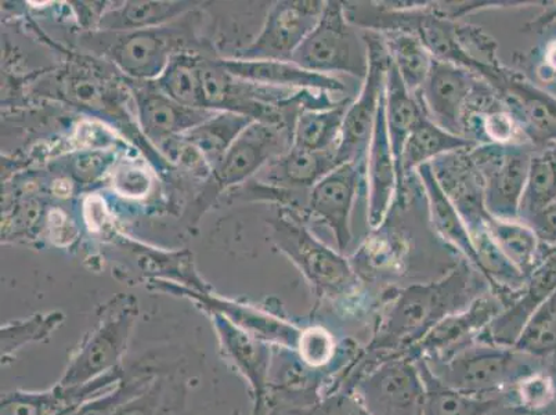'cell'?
I'll return each mask as SVG.
<instances>
[{
	"label": "cell",
	"instance_id": "cell-45",
	"mask_svg": "<svg viewBox=\"0 0 556 415\" xmlns=\"http://www.w3.org/2000/svg\"><path fill=\"white\" fill-rule=\"evenodd\" d=\"M109 153H86L79 155L75 161L74 174L79 177L80 180H92L96 176L101 174V171L108 169L109 166Z\"/></svg>",
	"mask_w": 556,
	"mask_h": 415
},
{
	"label": "cell",
	"instance_id": "cell-29",
	"mask_svg": "<svg viewBox=\"0 0 556 415\" xmlns=\"http://www.w3.org/2000/svg\"><path fill=\"white\" fill-rule=\"evenodd\" d=\"M254 123L256 121L250 116L220 111L180 136L179 140L199 151L214 171L242 131Z\"/></svg>",
	"mask_w": 556,
	"mask_h": 415
},
{
	"label": "cell",
	"instance_id": "cell-12",
	"mask_svg": "<svg viewBox=\"0 0 556 415\" xmlns=\"http://www.w3.org/2000/svg\"><path fill=\"white\" fill-rule=\"evenodd\" d=\"M136 109V120L144 138L165 150L180 136L195 128L217 111L186 108L176 103L154 80L126 78Z\"/></svg>",
	"mask_w": 556,
	"mask_h": 415
},
{
	"label": "cell",
	"instance_id": "cell-13",
	"mask_svg": "<svg viewBox=\"0 0 556 415\" xmlns=\"http://www.w3.org/2000/svg\"><path fill=\"white\" fill-rule=\"evenodd\" d=\"M364 175L366 159L345 162L323 177L309 191L307 199L306 216L315 217L332 231L342 255L351 247L352 211Z\"/></svg>",
	"mask_w": 556,
	"mask_h": 415
},
{
	"label": "cell",
	"instance_id": "cell-4",
	"mask_svg": "<svg viewBox=\"0 0 556 415\" xmlns=\"http://www.w3.org/2000/svg\"><path fill=\"white\" fill-rule=\"evenodd\" d=\"M424 361L447 387L482 399H504L520 379L544 367V359L515 347L479 341L468 343L444 361Z\"/></svg>",
	"mask_w": 556,
	"mask_h": 415
},
{
	"label": "cell",
	"instance_id": "cell-21",
	"mask_svg": "<svg viewBox=\"0 0 556 415\" xmlns=\"http://www.w3.org/2000/svg\"><path fill=\"white\" fill-rule=\"evenodd\" d=\"M124 378L125 373L121 367L78 387H63L58 383L43 392H7L0 400V415H70L89 400L113 391Z\"/></svg>",
	"mask_w": 556,
	"mask_h": 415
},
{
	"label": "cell",
	"instance_id": "cell-41",
	"mask_svg": "<svg viewBox=\"0 0 556 415\" xmlns=\"http://www.w3.org/2000/svg\"><path fill=\"white\" fill-rule=\"evenodd\" d=\"M295 352L307 367L316 369V372H325L336 363L338 354H340V347H338L336 337L326 327L311 326L302 328Z\"/></svg>",
	"mask_w": 556,
	"mask_h": 415
},
{
	"label": "cell",
	"instance_id": "cell-32",
	"mask_svg": "<svg viewBox=\"0 0 556 415\" xmlns=\"http://www.w3.org/2000/svg\"><path fill=\"white\" fill-rule=\"evenodd\" d=\"M416 363L426 389L421 415H486L503 402V399H482L456 391L434 376L424 359Z\"/></svg>",
	"mask_w": 556,
	"mask_h": 415
},
{
	"label": "cell",
	"instance_id": "cell-34",
	"mask_svg": "<svg viewBox=\"0 0 556 415\" xmlns=\"http://www.w3.org/2000/svg\"><path fill=\"white\" fill-rule=\"evenodd\" d=\"M185 400V382L178 376H155L143 391L121 404L114 415H178Z\"/></svg>",
	"mask_w": 556,
	"mask_h": 415
},
{
	"label": "cell",
	"instance_id": "cell-14",
	"mask_svg": "<svg viewBox=\"0 0 556 415\" xmlns=\"http://www.w3.org/2000/svg\"><path fill=\"white\" fill-rule=\"evenodd\" d=\"M505 302L494 292L488 291L462 312L454 313L432 328L426 337L409 349L404 357L444 361L468 343L477 341L480 332L505 309Z\"/></svg>",
	"mask_w": 556,
	"mask_h": 415
},
{
	"label": "cell",
	"instance_id": "cell-8",
	"mask_svg": "<svg viewBox=\"0 0 556 415\" xmlns=\"http://www.w3.org/2000/svg\"><path fill=\"white\" fill-rule=\"evenodd\" d=\"M368 49V71L361 93L353 99L343 121L340 143L337 147L338 165L366 159L379 101L387 85L389 54L381 34L362 29Z\"/></svg>",
	"mask_w": 556,
	"mask_h": 415
},
{
	"label": "cell",
	"instance_id": "cell-6",
	"mask_svg": "<svg viewBox=\"0 0 556 415\" xmlns=\"http://www.w3.org/2000/svg\"><path fill=\"white\" fill-rule=\"evenodd\" d=\"M311 73H343L364 80L368 49L361 28L346 16L345 2H326L320 20L298 48L292 62Z\"/></svg>",
	"mask_w": 556,
	"mask_h": 415
},
{
	"label": "cell",
	"instance_id": "cell-30",
	"mask_svg": "<svg viewBox=\"0 0 556 415\" xmlns=\"http://www.w3.org/2000/svg\"><path fill=\"white\" fill-rule=\"evenodd\" d=\"M353 99L345 96L331 108L303 109L296 116L292 146L312 151L337 150L343 121Z\"/></svg>",
	"mask_w": 556,
	"mask_h": 415
},
{
	"label": "cell",
	"instance_id": "cell-31",
	"mask_svg": "<svg viewBox=\"0 0 556 415\" xmlns=\"http://www.w3.org/2000/svg\"><path fill=\"white\" fill-rule=\"evenodd\" d=\"M475 146L477 144L472 143L471 140L444 130L426 115L419 121L413 134L409 135L406 146H404L402 159L404 180L407 184L413 172H417L419 166L429 164L438 156L453 153V151L471 149Z\"/></svg>",
	"mask_w": 556,
	"mask_h": 415
},
{
	"label": "cell",
	"instance_id": "cell-9",
	"mask_svg": "<svg viewBox=\"0 0 556 415\" xmlns=\"http://www.w3.org/2000/svg\"><path fill=\"white\" fill-rule=\"evenodd\" d=\"M325 4L317 0L276 2L267 12L254 40L225 59L291 63L298 48L315 29Z\"/></svg>",
	"mask_w": 556,
	"mask_h": 415
},
{
	"label": "cell",
	"instance_id": "cell-25",
	"mask_svg": "<svg viewBox=\"0 0 556 415\" xmlns=\"http://www.w3.org/2000/svg\"><path fill=\"white\" fill-rule=\"evenodd\" d=\"M337 166V150L312 151L292 146L265 166V180L276 189L309 192Z\"/></svg>",
	"mask_w": 556,
	"mask_h": 415
},
{
	"label": "cell",
	"instance_id": "cell-35",
	"mask_svg": "<svg viewBox=\"0 0 556 415\" xmlns=\"http://www.w3.org/2000/svg\"><path fill=\"white\" fill-rule=\"evenodd\" d=\"M386 40L389 59L396 67L414 96L419 93L431 70L433 58L416 35L407 33L381 34Z\"/></svg>",
	"mask_w": 556,
	"mask_h": 415
},
{
	"label": "cell",
	"instance_id": "cell-42",
	"mask_svg": "<svg viewBox=\"0 0 556 415\" xmlns=\"http://www.w3.org/2000/svg\"><path fill=\"white\" fill-rule=\"evenodd\" d=\"M154 377L155 374L138 373L135 377L128 379L124 378V381L121 382L118 387L114 388L113 391L89 400V402H86L70 415H114L121 404L125 403L126 400L135 397V394H138L140 391H143Z\"/></svg>",
	"mask_w": 556,
	"mask_h": 415
},
{
	"label": "cell",
	"instance_id": "cell-11",
	"mask_svg": "<svg viewBox=\"0 0 556 415\" xmlns=\"http://www.w3.org/2000/svg\"><path fill=\"white\" fill-rule=\"evenodd\" d=\"M294 144V126L275 123H256L248 126L212 171L206 186L210 194H219L230 187L244 184L269 162L286 154Z\"/></svg>",
	"mask_w": 556,
	"mask_h": 415
},
{
	"label": "cell",
	"instance_id": "cell-24",
	"mask_svg": "<svg viewBox=\"0 0 556 415\" xmlns=\"http://www.w3.org/2000/svg\"><path fill=\"white\" fill-rule=\"evenodd\" d=\"M229 73L251 83L292 90H317L326 93H345L346 86L332 75L311 73L294 63L245 62L222 59Z\"/></svg>",
	"mask_w": 556,
	"mask_h": 415
},
{
	"label": "cell",
	"instance_id": "cell-39",
	"mask_svg": "<svg viewBox=\"0 0 556 415\" xmlns=\"http://www.w3.org/2000/svg\"><path fill=\"white\" fill-rule=\"evenodd\" d=\"M515 348L540 359L556 353V290L541 303Z\"/></svg>",
	"mask_w": 556,
	"mask_h": 415
},
{
	"label": "cell",
	"instance_id": "cell-27",
	"mask_svg": "<svg viewBox=\"0 0 556 415\" xmlns=\"http://www.w3.org/2000/svg\"><path fill=\"white\" fill-rule=\"evenodd\" d=\"M419 184L426 191L428 202L429 217H431L434 231L441 236V239L447 244L462 252L464 260L471 262L479 271V261L477 252L472 244L471 236L467 226H465L462 216H459L456 206L444 194L442 187L439 186L437 177L433 175L431 164H424L417 169Z\"/></svg>",
	"mask_w": 556,
	"mask_h": 415
},
{
	"label": "cell",
	"instance_id": "cell-16",
	"mask_svg": "<svg viewBox=\"0 0 556 415\" xmlns=\"http://www.w3.org/2000/svg\"><path fill=\"white\" fill-rule=\"evenodd\" d=\"M479 79L472 71L433 59L416 98L429 120L450 134L463 136L465 109Z\"/></svg>",
	"mask_w": 556,
	"mask_h": 415
},
{
	"label": "cell",
	"instance_id": "cell-43",
	"mask_svg": "<svg viewBox=\"0 0 556 415\" xmlns=\"http://www.w3.org/2000/svg\"><path fill=\"white\" fill-rule=\"evenodd\" d=\"M317 415H372L358 394L351 388H340L327 393L313 408Z\"/></svg>",
	"mask_w": 556,
	"mask_h": 415
},
{
	"label": "cell",
	"instance_id": "cell-33",
	"mask_svg": "<svg viewBox=\"0 0 556 415\" xmlns=\"http://www.w3.org/2000/svg\"><path fill=\"white\" fill-rule=\"evenodd\" d=\"M488 229L507 260L522 273L526 280L543 260L540 241L534 231L520 221H502L490 216Z\"/></svg>",
	"mask_w": 556,
	"mask_h": 415
},
{
	"label": "cell",
	"instance_id": "cell-36",
	"mask_svg": "<svg viewBox=\"0 0 556 415\" xmlns=\"http://www.w3.org/2000/svg\"><path fill=\"white\" fill-rule=\"evenodd\" d=\"M556 201V144L534 151L520 201L519 221Z\"/></svg>",
	"mask_w": 556,
	"mask_h": 415
},
{
	"label": "cell",
	"instance_id": "cell-18",
	"mask_svg": "<svg viewBox=\"0 0 556 415\" xmlns=\"http://www.w3.org/2000/svg\"><path fill=\"white\" fill-rule=\"evenodd\" d=\"M215 330L219 334L222 348L242 377L250 383L254 410L252 415H266L270 403V367L273 351L270 343L251 336L226 317L210 313Z\"/></svg>",
	"mask_w": 556,
	"mask_h": 415
},
{
	"label": "cell",
	"instance_id": "cell-46",
	"mask_svg": "<svg viewBox=\"0 0 556 415\" xmlns=\"http://www.w3.org/2000/svg\"><path fill=\"white\" fill-rule=\"evenodd\" d=\"M486 415H556V407L547 410H533L519 404L503 402L497 407L493 408L492 412Z\"/></svg>",
	"mask_w": 556,
	"mask_h": 415
},
{
	"label": "cell",
	"instance_id": "cell-26",
	"mask_svg": "<svg viewBox=\"0 0 556 415\" xmlns=\"http://www.w3.org/2000/svg\"><path fill=\"white\" fill-rule=\"evenodd\" d=\"M387 123L389 139H391L394 160L397 168V192L401 196L406 190V180L402 172V159L404 146H406L409 135L413 134L419 121L426 116V111L419 104L414 96L404 85L401 74L389 59L387 74Z\"/></svg>",
	"mask_w": 556,
	"mask_h": 415
},
{
	"label": "cell",
	"instance_id": "cell-20",
	"mask_svg": "<svg viewBox=\"0 0 556 415\" xmlns=\"http://www.w3.org/2000/svg\"><path fill=\"white\" fill-rule=\"evenodd\" d=\"M387 86V85H386ZM367 221L377 229L387 219L396 199L397 168L387 123V89L383 90L366 154Z\"/></svg>",
	"mask_w": 556,
	"mask_h": 415
},
{
	"label": "cell",
	"instance_id": "cell-44",
	"mask_svg": "<svg viewBox=\"0 0 556 415\" xmlns=\"http://www.w3.org/2000/svg\"><path fill=\"white\" fill-rule=\"evenodd\" d=\"M534 231L540 244L556 246V201L523 221Z\"/></svg>",
	"mask_w": 556,
	"mask_h": 415
},
{
	"label": "cell",
	"instance_id": "cell-19",
	"mask_svg": "<svg viewBox=\"0 0 556 415\" xmlns=\"http://www.w3.org/2000/svg\"><path fill=\"white\" fill-rule=\"evenodd\" d=\"M471 149L453 151L429 162L439 186L456 206L469 232L486 225L490 217L482 175L469 153Z\"/></svg>",
	"mask_w": 556,
	"mask_h": 415
},
{
	"label": "cell",
	"instance_id": "cell-3",
	"mask_svg": "<svg viewBox=\"0 0 556 415\" xmlns=\"http://www.w3.org/2000/svg\"><path fill=\"white\" fill-rule=\"evenodd\" d=\"M269 225L273 242L305 276L317 303L345 301L361 292L363 282L351 261L317 239L301 212L282 206Z\"/></svg>",
	"mask_w": 556,
	"mask_h": 415
},
{
	"label": "cell",
	"instance_id": "cell-47",
	"mask_svg": "<svg viewBox=\"0 0 556 415\" xmlns=\"http://www.w3.org/2000/svg\"><path fill=\"white\" fill-rule=\"evenodd\" d=\"M544 63L556 73V40L549 42L547 49H545Z\"/></svg>",
	"mask_w": 556,
	"mask_h": 415
},
{
	"label": "cell",
	"instance_id": "cell-2",
	"mask_svg": "<svg viewBox=\"0 0 556 415\" xmlns=\"http://www.w3.org/2000/svg\"><path fill=\"white\" fill-rule=\"evenodd\" d=\"M201 7L175 22L138 32H84L75 39L88 55L114 65L126 78L155 80L164 74L170 60L179 54L217 58L214 45L202 33Z\"/></svg>",
	"mask_w": 556,
	"mask_h": 415
},
{
	"label": "cell",
	"instance_id": "cell-38",
	"mask_svg": "<svg viewBox=\"0 0 556 415\" xmlns=\"http://www.w3.org/2000/svg\"><path fill=\"white\" fill-rule=\"evenodd\" d=\"M65 320L63 312L54 311L38 313L25 320L2 324L0 338H2V363L12 361L20 349L29 343L48 341L50 336L62 326Z\"/></svg>",
	"mask_w": 556,
	"mask_h": 415
},
{
	"label": "cell",
	"instance_id": "cell-40",
	"mask_svg": "<svg viewBox=\"0 0 556 415\" xmlns=\"http://www.w3.org/2000/svg\"><path fill=\"white\" fill-rule=\"evenodd\" d=\"M504 402L519 404L533 410H547L556 406V382L545 367L520 379Z\"/></svg>",
	"mask_w": 556,
	"mask_h": 415
},
{
	"label": "cell",
	"instance_id": "cell-10",
	"mask_svg": "<svg viewBox=\"0 0 556 415\" xmlns=\"http://www.w3.org/2000/svg\"><path fill=\"white\" fill-rule=\"evenodd\" d=\"M353 389L372 415H421L424 382L412 359L388 357L358 377Z\"/></svg>",
	"mask_w": 556,
	"mask_h": 415
},
{
	"label": "cell",
	"instance_id": "cell-48",
	"mask_svg": "<svg viewBox=\"0 0 556 415\" xmlns=\"http://www.w3.org/2000/svg\"><path fill=\"white\" fill-rule=\"evenodd\" d=\"M554 17H556V13H553V14H551V16L545 17V22H547V20H551V18H554Z\"/></svg>",
	"mask_w": 556,
	"mask_h": 415
},
{
	"label": "cell",
	"instance_id": "cell-28",
	"mask_svg": "<svg viewBox=\"0 0 556 415\" xmlns=\"http://www.w3.org/2000/svg\"><path fill=\"white\" fill-rule=\"evenodd\" d=\"M201 2H124L100 18L99 32L125 33L161 27L200 8Z\"/></svg>",
	"mask_w": 556,
	"mask_h": 415
},
{
	"label": "cell",
	"instance_id": "cell-22",
	"mask_svg": "<svg viewBox=\"0 0 556 415\" xmlns=\"http://www.w3.org/2000/svg\"><path fill=\"white\" fill-rule=\"evenodd\" d=\"M556 290V257L544 261L528 278L522 290L508 306L489 324L477 341L490 345L514 348L530 318Z\"/></svg>",
	"mask_w": 556,
	"mask_h": 415
},
{
	"label": "cell",
	"instance_id": "cell-5",
	"mask_svg": "<svg viewBox=\"0 0 556 415\" xmlns=\"http://www.w3.org/2000/svg\"><path fill=\"white\" fill-rule=\"evenodd\" d=\"M138 316V300L134 297L119 295L105 305L98 323L71 354L58 383L78 387L121 368Z\"/></svg>",
	"mask_w": 556,
	"mask_h": 415
},
{
	"label": "cell",
	"instance_id": "cell-23",
	"mask_svg": "<svg viewBox=\"0 0 556 415\" xmlns=\"http://www.w3.org/2000/svg\"><path fill=\"white\" fill-rule=\"evenodd\" d=\"M363 246L351 257V265L362 282L393 281L407 272L409 246L402 232L383 221L371 229Z\"/></svg>",
	"mask_w": 556,
	"mask_h": 415
},
{
	"label": "cell",
	"instance_id": "cell-17",
	"mask_svg": "<svg viewBox=\"0 0 556 415\" xmlns=\"http://www.w3.org/2000/svg\"><path fill=\"white\" fill-rule=\"evenodd\" d=\"M161 282V290L179 292L180 295L190 298L208 313H217L236 324L241 330L251 334L261 341L277 345L282 349L296 351L300 342L302 328L288 322L285 316H277L275 313L261 311L251 305H241L231 301L220 300L205 290H193V288L180 287L174 282Z\"/></svg>",
	"mask_w": 556,
	"mask_h": 415
},
{
	"label": "cell",
	"instance_id": "cell-7",
	"mask_svg": "<svg viewBox=\"0 0 556 415\" xmlns=\"http://www.w3.org/2000/svg\"><path fill=\"white\" fill-rule=\"evenodd\" d=\"M530 144H477L469 150L484 184L490 216L519 221L520 201L534 154Z\"/></svg>",
	"mask_w": 556,
	"mask_h": 415
},
{
	"label": "cell",
	"instance_id": "cell-15",
	"mask_svg": "<svg viewBox=\"0 0 556 415\" xmlns=\"http://www.w3.org/2000/svg\"><path fill=\"white\" fill-rule=\"evenodd\" d=\"M504 104L534 149L556 144V98L534 86L517 71L504 68L495 85Z\"/></svg>",
	"mask_w": 556,
	"mask_h": 415
},
{
	"label": "cell",
	"instance_id": "cell-37",
	"mask_svg": "<svg viewBox=\"0 0 556 415\" xmlns=\"http://www.w3.org/2000/svg\"><path fill=\"white\" fill-rule=\"evenodd\" d=\"M205 55L179 54L154 83L176 103L191 109H202L201 59Z\"/></svg>",
	"mask_w": 556,
	"mask_h": 415
},
{
	"label": "cell",
	"instance_id": "cell-1",
	"mask_svg": "<svg viewBox=\"0 0 556 415\" xmlns=\"http://www.w3.org/2000/svg\"><path fill=\"white\" fill-rule=\"evenodd\" d=\"M488 291L486 278L467 260L441 280L388 287L381 292L371 341L348 367L346 381L355 382L383 359L406 356L438 323L464 311Z\"/></svg>",
	"mask_w": 556,
	"mask_h": 415
}]
</instances>
